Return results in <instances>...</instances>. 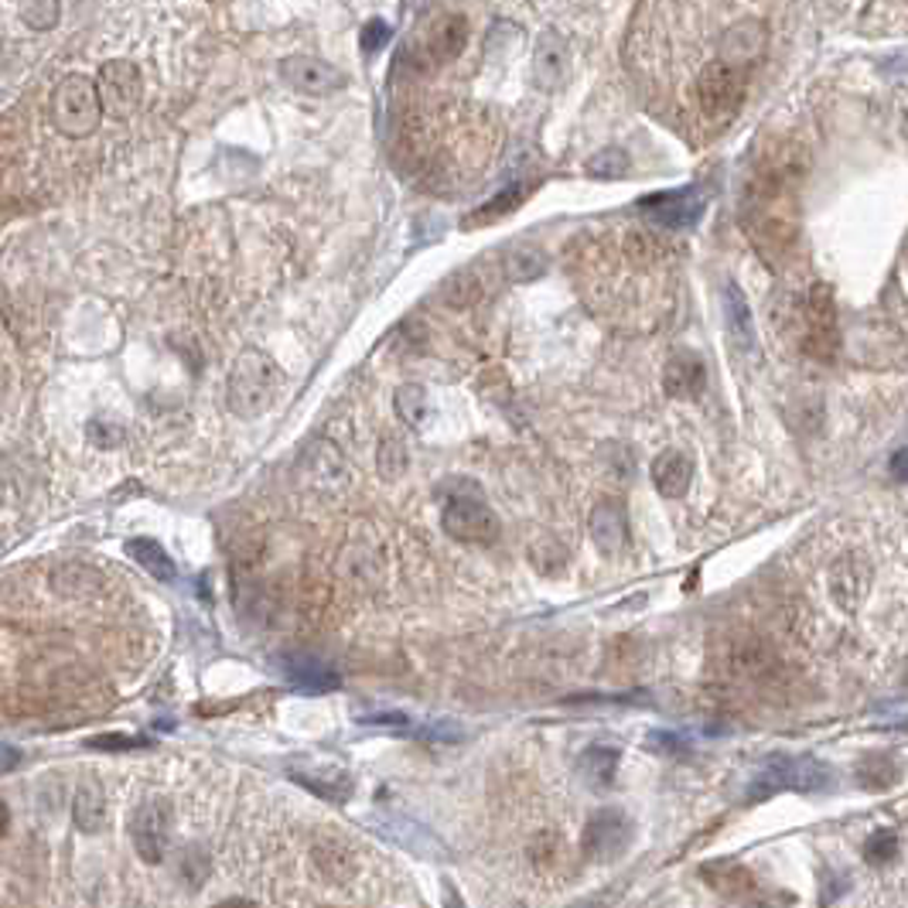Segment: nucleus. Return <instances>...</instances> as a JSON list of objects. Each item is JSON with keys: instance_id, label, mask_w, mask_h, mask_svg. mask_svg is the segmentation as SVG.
I'll list each match as a JSON object with an SVG mask.
<instances>
[{"instance_id": "obj_30", "label": "nucleus", "mask_w": 908, "mask_h": 908, "mask_svg": "<svg viewBox=\"0 0 908 908\" xmlns=\"http://www.w3.org/2000/svg\"><path fill=\"white\" fill-rule=\"evenodd\" d=\"M587 175H595V178H625L628 175V154L618 150V147H608V150L595 154L587 161Z\"/></svg>"}, {"instance_id": "obj_5", "label": "nucleus", "mask_w": 908, "mask_h": 908, "mask_svg": "<svg viewBox=\"0 0 908 908\" xmlns=\"http://www.w3.org/2000/svg\"><path fill=\"white\" fill-rule=\"evenodd\" d=\"M697 103L710 121L728 124L744 103V72L724 59L707 62L697 75Z\"/></svg>"}, {"instance_id": "obj_36", "label": "nucleus", "mask_w": 908, "mask_h": 908, "mask_svg": "<svg viewBox=\"0 0 908 908\" xmlns=\"http://www.w3.org/2000/svg\"><path fill=\"white\" fill-rule=\"evenodd\" d=\"M888 471H891V479H895V482H908V448H901V451L891 458Z\"/></svg>"}, {"instance_id": "obj_18", "label": "nucleus", "mask_w": 908, "mask_h": 908, "mask_svg": "<svg viewBox=\"0 0 908 908\" xmlns=\"http://www.w3.org/2000/svg\"><path fill=\"white\" fill-rule=\"evenodd\" d=\"M703 383H707V369L700 363V355H693V352L669 355V363L662 369V386H666L669 397H677V400L697 397V393L703 389Z\"/></svg>"}, {"instance_id": "obj_8", "label": "nucleus", "mask_w": 908, "mask_h": 908, "mask_svg": "<svg viewBox=\"0 0 908 908\" xmlns=\"http://www.w3.org/2000/svg\"><path fill=\"white\" fill-rule=\"evenodd\" d=\"M632 834H636V826H632V820L622 810H598L584 823L581 850L591 860H615L628 850Z\"/></svg>"}, {"instance_id": "obj_2", "label": "nucleus", "mask_w": 908, "mask_h": 908, "mask_svg": "<svg viewBox=\"0 0 908 908\" xmlns=\"http://www.w3.org/2000/svg\"><path fill=\"white\" fill-rule=\"evenodd\" d=\"M52 121L65 137L96 134V127L103 121V100H100V86L93 83L90 75L72 72L55 86V93H52Z\"/></svg>"}, {"instance_id": "obj_19", "label": "nucleus", "mask_w": 908, "mask_h": 908, "mask_svg": "<svg viewBox=\"0 0 908 908\" xmlns=\"http://www.w3.org/2000/svg\"><path fill=\"white\" fill-rule=\"evenodd\" d=\"M693 482V461L683 451H666L653 461V486L662 499H683Z\"/></svg>"}, {"instance_id": "obj_35", "label": "nucleus", "mask_w": 908, "mask_h": 908, "mask_svg": "<svg viewBox=\"0 0 908 908\" xmlns=\"http://www.w3.org/2000/svg\"><path fill=\"white\" fill-rule=\"evenodd\" d=\"M653 752H666V755H680V752H687V738H680V734H674V731H653L649 734V741H646Z\"/></svg>"}, {"instance_id": "obj_10", "label": "nucleus", "mask_w": 908, "mask_h": 908, "mask_svg": "<svg viewBox=\"0 0 908 908\" xmlns=\"http://www.w3.org/2000/svg\"><path fill=\"white\" fill-rule=\"evenodd\" d=\"M278 69L284 83L304 96H332L345 86V72L319 55H288Z\"/></svg>"}, {"instance_id": "obj_22", "label": "nucleus", "mask_w": 908, "mask_h": 908, "mask_svg": "<svg viewBox=\"0 0 908 908\" xmlns=\"http://www.w3.org/2000/svg\"><path fill=\"white\" fill-rule=\"evenodd\" d=\"M127 554L150 574V577H157V581H175V561L168 557V550L157 543V540H147V536H134L131 543H127Z\"/></svg>"}, {"instance_id": "obj_28", "label": "nucleus", "mask_w": 908, "mask_h": 908, "mask_svg": "<svg viewBox=\"0 0 908 908\" xmlns=\"http://www.w3.org/2000/svg\"><path fill=\"white\" fill-rule=\"evenodd\" d=\"M288 677L301 687V690H335L338 687V677L328 674L322 662H307V659H291L288 666Z\"/></svg>"}, {"instance_id": "obj_7", "label": "nucleus", "mask_w": 908, "mask_h": 908, "mask_svg": "<svg viewBox=\"0 0 908 908\" xmlns=\"http://www.w3.org/2000/svg\"><path fill=\"white\" fill-rule=\"evenodd\" d=\"M441 526L448 536L461 543H495L499 540V516L482 502L471 495H455L448 499L441 512Z\"/></svg>"}, {"instance_id": "obj_4", "label": "nucleus", "mask_w": 908, "mask_h": 908, "mask_svg": "<svg viewBox=\"0 0 908 908\" xmlns=\"http://www.w3.org/2000/svg\"><path fill=\"white\" fill-rule=\"evenodd\" d=\"M800 345L806 355L820 363H831L841 345V328H837V304L834 291L826 284H813L806 301H803V335Z\"/></svg>"}, {"instance_id": "obj_14", "label": "nucleus", "mask_w": 908, "mask_h": 908, "mask_svg": "<svg viewBox=\"0 0 908 908\" xmlns=\"http://www.w3.org/2000/svg\"><path fill=\"white\" fill-rule=\"evenodd\" d=\"M724 325L731 335V345L748 355V359H759V332H755V319L752 307H748L744 294L738 291V284L724 288Z\"/></svg>"}, {"instance_id": "obj_33", "label": "nucleus", "mask_w": 908, "mask_h": 908, "mask_svg": "<svg viewBox=\"0 0 908 908\" xmlns=\"http://www.w3.org/2000/svg\"><path fill=\"white\" fill-rule=\"evenodd\" d=\"M389 38H393V28H389L383 18H373V21L363 28V34H359V49H363L366 55H376V52H383V49L389 45Z\"/></svg>"}, {"instance_id": "obj_13", "label": "nucleus", "mask_w": 908, "mask_h": 908, "mask_svg": "<svg viewBox=\"0 0 908 908\" xmlns=\"http://www.w3.org/2000/svg\"><path fill=\"white\" fill-rule=\"evenodd\" d=\"M700 878L731 901H759L755 875L738 860H710V864L700 867Z\"/></svg>"}, {"instance_id": "obj_21", "label": "nucleus", "mask_w": 908, "mask_h": 908, "mask_svg": "<svg viewBox=\"0 0 908 908\" xmlns=\"http://www.w3.org/2000/svg\"><path fill=\"white\" fill-rule=\"evenodd\" d=\"M72 816H75V826L83 834H100L109 813H106V796L100 793V785H79V793L72 800Z\"/></svg>"}, {"instance_id": "obj_11", "label": "nucleus", "mask_w": 908, "mask_h": 908, "mask_svg": "<svg viewBox=\"0 0 908 908\" xmlns=\"http://www.w3.org/2000/svg\"><path fill=\"white\" fill-rule=\"evenodd\" d=\"M639 209L646 212L649 222H656L662 229H687L703 216V195L693 191V188L662 191V195H649V199H643Z\"/></svg>"}, {"instance_id": "obj_31", "label": "nucleus", "mask_w": 908, "mask_h": 908, "mask_svg": "<svg viewBox=\"0 0 908 908\" xmlns=\"http://www.w3.org/2000/svg\"><path fill=\"white\" fill-rule=\"evenodd\" d=\"M62 18V4L59 0H31L24 8V24L34 31H52Z\"/></svg>"}, {"instance_id": "obj_27", "label": "nucleus", "mask_w": 908, "mask_h": 908, "mask_svg": "<svg viewBox=\"0 0 908 908\" xmlns=\"http://www.w3.org/2000/svg\"><path fill=\"white\" fill-rule=\"evenodd\" d=\"M844 587H850V605L857 608L864 591H867V567H860V561L854 557H844L834 571H831V595L837 598Z\"/></svg>"}, {"instance_id": "obj_37", "label": "nucleus", "mask_w": 908, "mask_h": 908, "mask_svg": "<svg viewBox=\"0 0 908 908\" xmlns=\"http://www.w3.org/2000/svg\"><path fill=\"white\" fill-rule=\"evenodd\" d=\"M8 831H11V810H8L4 800H0V841L8 837Z\"/></svg>"}, {"instance_id": "obj_12", "label": "nucleus", "mask_w": 908, "mask_h": 908, "mask_svg": "<svg viewBox=\"0 0 908 908\" xmlns=\"http://www.w3.org/2000/svg\"><path fill=\"white\" fill-rule=\"evenodd\" d=\"M769 52V28L762 21H738L721 34V59L741 72L755 69Z\"/></svg>"}, {"instance_id": "obj_26", "label": "nucleus", "mask_w": 908, "mask_h": 908, "mask_svg": "<svg viewBox=\"0 0 908 908\" xmlns=\"http://www.w3.org/2000/svg\"><path fill=\"white\" fill-rule=\"evenodd\" d=\"M898 779H901V769H898V762L891 755H867L857 765V782L864 789H875V793H878V789L895 785Z\"/></svg>"}, {"instance_id": "obj_17", "label": "nucleus", "mask_w": 908, "mask_h": 908, "mask_svg": "<svg viewBox=\"0 0 908 908\" xmlns=\"http://www.w3.org/2000/svg\"><path fill=\"white\" fill-rule=\"evenodd\" d=\"M772 649L759 636H738L724 646V669L734 677H762L772 669Z\"/></svg>"}, {"instance_id": "obj_9", "label": "nucleus", "mask_w": 908, "mask_h": 908, "mask_svg": "<svg viewBox=\"0 0 908 908\" xmlns=\"http://www.w3.org/2000/svg\"><path fill=\"white\" fill-rule=\"evenodd\" d=\"M171 826H175V813L165 800H147L137 806V813L131 820V834H134V847L144 864H157L168 854Z\"/></svg>"}, {"instance_id": "obj_24", "label": "nucleus", "mask_w": 908, "mask_h": 908, "mask_svg": "<svg viewBox=\"0 0 908 908\" xmlns=\"http://www.w3.org/2000/svg\"><path fill=\"white\" fill-rule=\"evenodd\" d=\"M533 72L540 79V86H554L564 72V42L557 34H543L536 55H533Z\"/></svg>"}, {"instance_id": "obj_3", "label": "nucleus", "mask_w": 908, "mask_h": 908, "mask_svg": "<svg viewBox=\"0 0 908 908\" xmlns=\"http://www.w3.org/2000/svg\"><path fill=\"white\" fill-rule=\"evenodd\" d=\"M823 793V789H831V769L813 762V759H793V755H775L765 762V769L755 775L752 789H748V800L752 803H762L775 793Z\"/></svg>"}, {"instance_id": "obj_16", "label": "nucleus", "mask_w": 908, "mask_h": 908, "mask_svg": "<svg viewBox=\"0 0 908 908\" xmlns=\"http://www.w3.org/2000/svg\"><path fill=\"white\" fill-rule=\"evenodd\" d=\"M468 45V21L461 14H445L438 24L430 28L427 42H424V55L430 65H445L451 59H458Z\"/></svg>"}, {"instance_id": "obj_25", "label": "nucleus", "mask_w": 908, "mask_h": 908, "mask_svg": "<svg viewBox=\"0 0 908 908\" xmlns=\"http://www.w3.org/2000/svg\"><path fill=\"white\" fill-rule=\"evenodd\" d=\"M523 199H526V188H523V185H512V188L499 191L495 199H489L482 209H476V212H471V216L465 219V229L489 226V222H495V219H502V216H509V212H516V209L523 206Z\"/></svg>"}, {"instance_id": "obj_15", "label": "nucleus", "mask_w": 908, "mask_h": 908, "mask_svg": "<svg viewBox=\"0 0 908 908\" xmlns=\"http://www.w3.org/2000/svg\"><path fill=\"white\" fill-rule=\"evenodd\" d=\"M591 540H595V546L602 550V554H618V550L625 546L628 540V520H625V505L618 499H605L595 505V512H591Z\"/></svg>"}, {"instance_id": "obj_32", "label": "nucleus", "mask_w": 908, "mask_h": 908, "mask_svg": "<svg viewBox=\"0 0 908 908\" xmlns=\"http://www.w3.org/2000/svg\"><path fill=\"white\" fill-rule=\"evenodd\" d=\"M864 857L872 864H891L898 857V834L895 831H875L864 841Z\"/></svg>"}, {"instance_id": "obj_1", "label": "nucleus", "mask_w": 908, "mask_h": 908, "mask_svg": "<svg viewBox=\"0 0 908 908\" xmlns=\"http://www.w3.org/2000/svg\"><path fill=\"white\" fill-rule=\"evenodd\" d=\"M281 386H284V376L278 369V363H273L270 355H263L260 348H247L229 369L226 404L236 417L253 420V417H263L273 407Z\"/></svg>"}, {"instance_id": "obj_29", "label": "nucleus", "mask_w": 908, "mask_h": 908, "mask_svg": "<svg viewBox=\"0 0 908 908\" xmlns=\"http://www.w3.org/2000/svg\"><path fill=\"white\" fill-rule=\"evenodd\" d=\"M393 407H397V417L410 427H420L424 417H427V393L424 386H400L397 389V400H393Z\"/></svg>"}, {"instance_id": "obj_20", "label": "nucleus", "mask_w": 908, "mask_h": 908, "mask_svg": "<svg viewBox=\"0 0 908 908\" xmlns=\"http://www.w3.org/2000/svg\"><path fill=\"white\" fill-rule=\"evenodd\" d=\"M291 779L301 782L304 789H311L314 796H325L332 803H342L352 793V779L335 765H304L301 762V765L291 769Z\"/></svg>"}, {"instance_id": "obj_34", "label": "nucleus", "mask_w": 908, "mask_h": 908, "mask_svg": "<svg viewBox=\"0 0 908 908\" xmlns=\"http://www.w3.org/2000/svg\"><path fill=\"white\" fill-rule=\"evenodd\" d=\"M147 744L144 738H131V734H100V738H90V748L96 752H131V748H140Z\"/></svg>"}, {"instance_id": "obj_6", "label": "nucleus", "mask_w": 908, "mask_h": 908, "mask_svg": "<svg viewBox=\"0 0 908 908\" xmlns=\"http://www.w3.org/2000/svg\"><path fill=\"white\" fill-rule=\"evenodd\" d=\"M100 100H103V113H109L113 121H127L134 116V109L140 106L144 96V79L140 69L131 59H113L103 62L100 69Z\"/></svg>"}, {"instance_id": "obj_23", "label": "nucleus", "mask_w": 908, "mask_h": 908, "mask_svg": "<svg viewBox=\"0 0 908 908\" xmlns=\"http://www.w3.org/2000/svg\"><path fill=\"white\" fill-rule=\"evenodd\" d=\"M618 748H605V744H595V748H587V752L581 755V775L591 782V785H612L615 782V772H618Z\"/></svg>"}]
</instances>
